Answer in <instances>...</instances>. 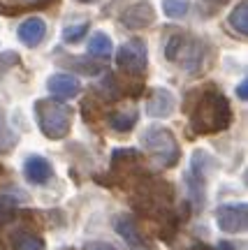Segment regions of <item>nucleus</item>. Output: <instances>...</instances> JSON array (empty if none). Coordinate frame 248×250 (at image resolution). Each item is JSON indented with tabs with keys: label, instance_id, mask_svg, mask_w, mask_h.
<instances>
[{
	"label": "nucleus",
	"instance_id": "8",
	"mask_svg": "<svg viewBox=\"0 0 248 250\" xmlns=\"http://www.w3.org/2000/svg\"><path fill=\"white\" fill-rule=\"evenodd\" d=\"M144 165L142 153L137 148H116L112 153V162H109V174L112 176H128L139 171Z\"/></svg>",
	"mask_w": 248,
	"mask_h": 250
},
{
	"label": "nucleus",
	"instance_id": "17",
	"mask_svg": "<svg viewBox=\"0 0 248 250\" xmlns=\"http://www.w3.org/2000/svg\"><path fill=\"white\" fill-rule=\"evenodd\" d=\"M114 51V44H112V37L107 33H93L89 40V54L95 56V58H109Z\"/></svg>",
	"mask_w": 248,
	"mask_h": 250
},
{
	"label": "nucleus",
	"instance_id": "1",
	"mask_svg": "<svg viewBox=\"0 0 248 250\" xmlns=\"http://www.w3.org/2000/svg\"><path fill=\"white\" fill-rule=\"evenodd\" d=\"M188 111H190V130L200 137L223 132L232 123L230 102L216 86L197 90L195 104L188 107Z\"/></svg>",
	"mask_w": 248,
	"mask_h": 250
},
{
	"label": "nucleus",
	"instance_id": "4",
	"mask_svg": "<svg viewBox=\"0 0 248 250\" xmlns=\"http://www.w3.org/2000/svg\"><path fill=\"white\" fill-rule=\"evenodd\" d=\"M165 56H167V61L181 65L183 70L197 72L202 67L204 44L202 40L188 35V33H174L165 44Z\"/></svg>",
	"mask_w": 248,
	"mask_h": 250
},
{
	"label": "nucleus",
	"instance_id": "27",
	"mask_svg": "<svg viewBox=\"0 0 248 250\" xmlns=\"http://www.w3.org/2000/svg\"><path fill=\"white\" fill-rule=\"evenodd\" d=\"M186 250H213V248L204 246V243H195V246H190V248H186Z\"/></svg>",
	"mask_w": 248,
	"mask_h": 250
},
{
	"label": "nucleus",
	"instance_id": "18",
	"mask_svg": "<svg viewBox=\"0 0 248 250\" xmlns=\"http://www.w3.org/2000/svg\"><path fill=\"white\" fill-rule=\"evenodd\" d=\"M227 23H230V28L234 33H239V35H244V37L248 35V2L246 0H241L239 5L230 12Z\"/></svg>",
	"mask_w": 248,
	"mask_h": 250
},
{
	"label": "nucleus",
	"instance_id": "29",
	"mask_svg": "<svg viewBox=\"0 0 248 250\" xmlns=\"http://www.w3.org/2000/svg\"><path fill=\"white\" fill-rule=\"evenodd\" d=\"M77 2H86L89 5V2H98V0H77Z\"/></svg>",
	"mask_w": 248,
	"mask_h": 250
},
{
	"label": "nucleus",
	"instance_id": "23",
	"mask_svg": "<svg viewBox=\"0 0 248 250\" xmlns=\"http://www.w3.org/2000/svg\"><path fill=\"white\" fill-rule=\"evenodd\" d=\"M49 2H51V0H17V7L5 9L2 14L12 17V14H17V12H21V9H28V7H45V5H49Z\"/></svg>",
	"mask_w": 248,
	"mask_h": 250
},
{
	"label": "nucleus",
	"instance_id": "22",
	"mask_svg": "<svg viewBox=\"0 0 248 250\" xmlns=\"http://www.w3.org/2000/svg\"><path fill=\"white\" fill-rule=\"evenodd\" d=\"M89 33V23H77V26H68L63 30V42L65 44H77L84 40V35Z\"/></svg>",
	"mask_w": 248,
	"mask_h": 250
},
{
	"label": "nucleus",
	"instance_id": "13",
	"mask_svg": "<svg viewBox=\"0 0 248 250\" xmlns=\"http://www.w3.org/2000/svg\"><path fill=\"white\" fill-rule=\"evenodd\" d=\"M17 35H19V42H21V44L30 46V49L40 46L42 42H45V37H46V23H45V19H40V17L26 19V21L19 26Z\"/></svg>",
	"mask_w": 248,
	"mask_h": 250
},
{
	"label": "nucleus",
	"instance_id": "24",
	"mask_svg": "<svg viewBox=\"0 0 248 250\" xmlns=\"http://www.w3.org/2000/svg\"><path fill=\"white\" fill-rule=\"evenodd\" d=\"M84 250H118V248L107 241H86L84 243Z\"/></svg>",
	"mask_w": 248,
	"mask_h": 250
},
{
	"label": "nucleus",
	"instance_id": "15",
	"mask_svg": "<svg viewBox=\"0 0 248 250\" xmlns=\"http://www.w3.org/2000/svg\"><path fill=\"white\" fill-rule=\"evenodd\" d=\"M137 118H139V111L137 109H128V111H112L107 116V123L112 130L116 132H130L135 125H137Z\"/></svg>",
	"mask_w": 248,
	"mask_h": 250
},
{
	"label": "nucleus",
	"instance_id": "5",
	"mask_svg": "<svg viewBox=\"0 0 248 250\" xmlns=\"http://www.w3.org/2000/svg\"><path fill=\"white\" fill-rule=\"evenodd\" d=\"M116 65L130 74V77H142L146 74V67H149V51H146V44L142 40H128L125 44L118 46L116 51Z\"/></svg>",
	"mask_w": 248,
	"mask_h": 250
},
{
	"label": "nucleus",
	"instance_id": "30",
	"mask_svg": "<svg viewBox=\"0 0 248 250\" xmlns=\"http://www.w3.org/2000/svg\"><path fill=\"white\" fill-rule=\"evenodd\" d=\"M0 250H5V248H2V243H0Z\"/></svg>",
	"mask_w": 248,
	"mask_h": 250
},
{
	"label": "nucleus",
	"instance_id": "2",
	"mask_svg": "<svg viewBox=\"0 0 248 250\" xmlns=\"http://www.w3.org/2000/svg\"><path fill=\"white\" fill-rule=\"evenodd\" d=\"M33 111H35L37 127H40V132L45 134L46 139L58 142V139H65L70 134L72 118H74V111H72L70 104L45 98L37 100L33 104Z\"/></svg>",
	"mask_w": 248,
	"mask_h": 250
},
{
	"label": "nucleus",
	"instance_id": "3",
	"mask_svg": "<svg viewBox=\"0 0 248 250\" xmlns=\"http://www.w3.org/2000/svg\"><path fill=\"white\" fill-rule=\"evenodd\" d=\"M142 144H144V148L149 151V155L153 158V165H156L158 169L174 167L179 162V158H181L179 142L169 127H162V125H151V127H146L142 134Z\"/></svg>",
	"mask_w": 248,
	"mask_h": 250
},
{
	"label": "nucleus",
	"instance_id": "31",
	"mask_svg": "<svg viewBox=\"0 0 248 250\" xmlns=\"http://www.w3.org/2000/svg\"><path fill=\"white\" fill-rule=\"evenodd\" d=\"M0 171H2V167H0Z\"/></svg>",
	"mask_w": 248,
	"mask_h": 250
},
{
	"label": "nucleus",
	"instance_id": "7",
	"mask_svg": "<svg viewBox=\"0 0 248 250\" xmlns=\"http://www.w3.org/2000/svg\"><path fill=\"white\" fill-rule=\"evenodd\" d=\"M216 225L225 234H244L248 227V206L241 204H221L216 208Z\"/></svg>",
	"mask_w": 248,
	"mask_h": 250
},
{
	"label": "nucleus",
	"instance_id": "19",
	"mask_svg": "<svg viewBox=\"0 0 248 250\" xmlns=\"http://www.w3.org/2000/svg\"><path fill=\"white\" fill-rule=\"evenodd\" d=\"M17 144H19V134L5 123V118L0 114V153H2V155L12 153L17 148Z\"/></svg>",
	"mask_w": 248,
	"mask_h": 250
},
{
	"label": "nucleus",
	"instance_id": "21",
	"mask_svg": "<svg viewBox=\"0 0 248 250\" xmlns=\"http://www.w3.org/2000/svg\"><path fill=\"white\" fill-rule=\"evenodd\" d=\"M162 12L169 19H181L188 14V0H162Z\"/></svg>",
	"mask_w": 248,
	"mask_h": 250
},
{
	"label": "nucleus",
	"instance_id": "25",
	"mask_svg": "<svg viewBox=\"0 0 248 250\" xmlns=\"http://www.w3.org/2000/svg\"><path fill=\"white\" fill-rule=\"evenodd\" d=\"M237 95H239L241 102H246L248 100V81L246 79H241V83L237 86Z\"/></svg>",
	"mask_w": 248,
	"mask_h": 250
},
{
	"label": "nucleus",
	"instance_id": "10",
	"mask_svg": "<svg viewBox=\"0 0 248 250\" xmlns=\"http://www.w3.org/2000/svg\"><path fill=\"white\" fill-rule=\"evenodd\" d=\"M177 109V98L169 88H153L146 100V114L151 118H167Z\"/></svg>",
	"mask_w": 248,
	"mask_h": 250
},
{
	"label": "nucleus",
	"instance_id": "12",
	"mask_svg": "<svg viewBox=\"0 0 248 250\" xmlns=\"http://www.w3.org/2000/svg\"><path fill=\"white\" fill-rule=\"evenodd\" d=\"M23 176L33 186H45L46 181H51L53 176L51 162L42 158V155H28L23 160Z\"/></svg>",
	"mask_w": 248,
	"mask_h": 250
},
{
	"label": "nucleus",
	"instance_id": "14",
	"mask_svg": "<svg viewBox=\"0 0 248 250\" xmlns=\"http://www.w3.org/2000/svg\"><path fill=\"white\" fill-rule=\"evenodd\" d=\"M12 248L14 250H45V239L28 229H17L12 234Z\"/></svg>",
	"mask_w": 248,
	"mask_h": 250
},
{
	"label": "nucleus",
	"instance_id": "11",
	"mask_svg": "<svg viewBox=\"0 0 248 250\" xmlns=\"http://www.w3.org/2000/svg\"><path fill=\"white\" fill-rule=\"evenodd\" d=\"M46 88H49V93H51L53 98L70 100V98H77L81 93V83L77 77L65 74V72H58V74H51V77H49Z\"/></svg>",
	"mask_w": 248,
	"mask_h": 250
},
{
	"label": "nucleus",
	"instance_id": "28",
	"mask_svg": "<svg viewBox=\"0 0 248 250\" xmlns=\"http://www.w3.org/2000/svg\"><path fill=\"white\" fill-rule=\"evenodd\" d=\"M204 2H209V5H218V7H221V5H227L230 0H204Z\"/></svg>",
	"mask_w": 248,
	"mask_h": 250
},
{
	"label": "nucleus",
	"instance_id": "6",
	"mask_svg": "<svg viewBox=\"0 0 248 250\" xmlns=\"http://www.w3.org/2000/svg\"><path fill=\"white\" fill-rule=\"evenodd\" d=\"M114 229L118 232V236L128 243L130 250H158L153 246L149 236L144 234V229L139 227V223L135 220V215L130 213H121L114 218Z\"/></svg>",
	"mask_w": 248,
	"mask_h": 250
},
{
	"label": "nucleus",
	"instance_id": "16",
	"mask_svg": "<svg viewBox=\"0 0 248 250\" xmlns=\"http://www.w3.org/2000/svg\"><path fill=\"white\" fill-rule=\"evenodd\" d=\"M58 62H61L63 67H72V70L81 72V74H90V77H95V74L102 72V65H100V62H93V61H89V58H79V56H65V58H61Z\"/></svg>",
	"mask_w": 248,
	"mask_h": 250
},
{
	"label": "nucleus",
	"instance_id": "20",
	"mask_svg": "<svg viewBox=\"0 0 248 250\" xmlns=\"http://www.w3.org/2000/svg\"><path fill=\"white\" fill-rule=\"evenodd\" d=\"M17 202L14 197H7V195H0V227L9 225L14 218H17Z\"/></svg>",
	"mask_w": 248,
	"mask_h": 250
},
{
	"label": "nucleus",
	"instance_id": "26",
	"mask_svg": "<svg viewBox=\"0 0 248 250\" xmlns=\"http://www.w3.org/2000/svg\"><path fill=\"white\" fill-rule=\"evenodd\" d=\"M213 250H237V246H234V243H230V241H218Z\"/></svg>",
	"mask_w": 248,
	"mask_h": 250
},
{
	"label": "nucleus",
	"instance_id": "9",
	"mask_svg": "<svg viewBox=\"0 0 248 250\" xmlns=\"http://www.w3.org/2000/svg\"><path fill=\"white\" fill-rule=\"evenodd\" d=\"M153 21H156V9H153V5L146 2V0L130 5V7L123 12V17H121V23H123L128 30H144V28H149Z\"/></svg>",
	"mask_w": 248,
	"mask_h": 250
}]
</instances>
